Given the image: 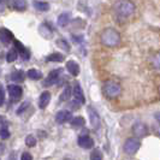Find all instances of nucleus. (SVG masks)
Listing matches in <instances>:
<instances>
[{
  "label": "nucleus",
  "instance_id": "1",
  "mask_svg": "<svg viewBox=\"0 0 160 160\" xmlns=\"http://www.w3.org/2000/svg\"><path fill=\"white\" fill-rule=\"evenodd\" d=\"M113 11L117 17L128 19L134 16L136 6L131 0H117L113 5Z\"/></svg>",
  "mask_w": 160,
  "mask_h": 160
},
{
  "label": "nucleus",
  "instance_id": "2",
  "mask_svg": "<svg viewBox=\"0 0 160 160\" xmlns=\"http://www.w3.org/2000/svg\"><path fill=\"white\" fill-rule=\"evenodd\" d=\"M120 34L114 28H105L100 34V41L105 47L114 48L118 47L120 43Z\"/></svg>",
  "mask_w": 160,
  "mask_h": 160
},
{
  "label": "nucleus",
  "instance_id": "3",
  "mask_svg": "<svg viewBox=\"0 0 160 160\" xmlns=\"http://www.w3.org/2000/svg\"><path fill=\"white\" fill-rule=\"evenodd\" d=\"M102 93L108 99H116L122 94V87L116 81H106L102 86Z\"/></svg>",
  "mask_w": 160,
  "mask_h": 160
},
{
  "label": "nucleus",
  "instance_id": "4",
  "mask_svg": "<svg viewBox=\"0 0 160 160\" xmlns=\"http://www.w3.org/2000/svg\"><path fill=\"white\" fill-rule=\"evenodd\" d=\"M140 147H141V141H140V138H137V137H130V138H128V140L124 142L123 151H124L125 154H128V155H134V154H136L137 151L140 149Z\"/></svg>",
  "mask_w": 160,
  "mask_h": 160
},
{
  "label": "nucleus",
  "instance_id": "5",
  "mask_svg": "<svg viewBox=\"0 0 160 160\" xmlns=\"http://www.w3.org/2000/svg\"><path fill=\"white\" fill-rule=\"evenodd\" d=\"M131 131H132L134 136L137 137V138H142V137H146L148 135V128H147V125L144 123H142V122H136L132 125Z\"/></svg>",
  "mask_w": 160,
  "mask_h": 160
},
{
  "label": "nucleus",
  "instance_id": "6",
  "mask_svg": "<svg viewBox=\"0 0 160 160\" xmlns=\"http://www.w3.org/2000/svg\"><path fill=\"white\" fill-rule=\"evenodd\" d=\"M63 70L62 69H57V70H53L48 73L47 78L43 81V86L45 87H51L53 84H56L59 82V78H60V75H62Z\"/></svg>",
  "mask_w": 160,
  "mask_h": 160
},
{
  "label": "nucleus",
  "instance_id": "7",
  "mask_svg": "<svg viewBox=\"0 0 160 160\" xmlns=\"http://www.w3.org/2000/svg\"><path fill=\"white\" fill-rule=\"evenodd\" d=\"M8 95L11 98V100L13 101H17L22 98V94H23V90L17 84H10L8 86Z\"/></svg>",
  "mask_w": 160,
  "mask_h": 160
},
{
  "label": "nucleus",
  "instance_id": "8",
  "mask_svg": "<svg viewBox=\"0 0 160 160\" xmlns=\"http://www.w3.org/2000/svg\"><path fill=\"white\" fill-rule=\"evenodd\" d=\"M88 113H89V120H90V124H92L93 129H99L100 128V124H101L99 113L96 112L93 107H88Z\"/></svg>",
  "mask_w": 160,
  "mask_h": 160
},
{
  "label": "nucleus",
  "instance_id": "9",
  "mask_svg": "<svg viewBox=\"0 0 160 160\" xmlns=\"http://www.w3.org/2000/svg\"><path fill=\"white\" fill-rule=\"evenodd\" d=\"M72 119V113L68 110H63V111H59L56 114V122L58 124H64L68 122H71Z\"/></svg>",
  "mask_w": 160,
  "mask_h": 160
},
{
  "label": "nucleus",
  "instance_id": "10",
  "mask_svg": "<svg viewBox=\"0 0 160 160\" xmlns=\"http://www.w3.org/2000/svg\"><path fill=\"white\" fill-rule=\"evenodd\" d=\"M13 40H15V36H13V34L10 32L8 29H6V28H1L0 29V41L2 43L8 45Z\"/></svg>",
  "mask_w": 160,
  "mask_h": 160
},
{
  "label": "nucleus",
  "instance_id": "11",
  "mask_svg": "<svg viewBox=\"0 0 160 160\" xmlns=\"http://www.w3.org/2000/svg\"><path fill=\"white\" fill-rule=\"evenodd\" d=\"M77 143H78V146L82 147V148L89 149V148H93L94 141H93V138H92L90 136H88V135H82V136L78 137Z\"/></svg>",
  "mask_w": 160,
  "mask_h": 160
},
{
  "label": "nucleus",
  "instance_id": "12",
  "mask_svg": "<svg viewBox=\"0 0 160 160\" xmlns=\"http://www.w3.org/2000/svg\"><path fill=\"white\" fill-rule=\"evenodd\" d=\"M72 95L75 98V100L78 102V104H84L86 102V99H84V94H83V90H82V87L77 83L73 89H72Z\"/></svg>",
  "mask_w": 160,
  "mask_h": 160
},
{
  "label": "nucleus",
  "instance_id": "13",
  "mask_svg": "<svg viewBox=\"0 0 160 160\" xmlns=\"http://www.w3.org/2000/svg\"><path fill=\"white\" fill-rule=\"evenodd\" d=\"M39 32L41 34V36L45 38V39H52V36H53V30L47 23L41 24L40 28H39Z\"/></svg>",
  "mask_w": 160,
  "mask_h": 160
},
{
  "label": "nucleus",
  "instance_id": "14",
  "mask_svg": "<svg viewBox=\"0 0 160 160\" xmlns=\"http://www.w3.org/2000/svg\"><path fill=\"white\" fill-rule=\"evenodd\" d=\"M49 101H51V93L49 92L41 93L40 99H39V107L41 110H45L48 106V104H49Z\"/></svg>",
  "mask_w": 160,
  "mask_h": 160
},
{
  "label": "nucleus",
  "instance_id": "15",
  "mask_svg": "<svg viewBox=\"0 0 160 160\" xmlns=\"http://www.w3.org/2000/svg\"><path fill=\"white\" fill-rule=\"evenodd\" d=\"M66 69H68V71L71 73L72 76H78V73H80V65L77 64L76 62H73V60H69L68 63H66Z\"/></svg>",
  "mask_w": 160,
  "mask_h": 160
},
{
  "label": "nucleus",
  "instance_id": "16",
  "mask_svg": "<svg viewBox=\"0 0 160 160\" xmlns=\"http://www.w3.org/2000/svg\"><path fill=\"white\" fill-rule=\"evenodd\" d=\"M15 47H16V49L21 53V56L23 57L25 60H28L29 59V56H30V52L27 49V48L24 47L23 45L19 42V41L15 40Z\"/></svg>",
  "mask_w": 160,
  "mask_h": 160
},
{
  "label": "nucleus",
  "instance_id": "17",
  "mask_svg": "<svg viewBox=\"0 0 160 160\" xmlns=\"http://www.w3.org/2000/svg\"><path fill=\"white\" fill-rule=\"evenodd\" d=\"M70 22V13H68V12H63V13H60L59 17H58V25H60V27H66L68 24Z\"/></svg>",
  "mask_w": 160,
  "mask_h": 160
},
{
  "label": "nucleus",
  "instance_id": "18",
  "mask_svg": "<svg viewBox=\"0 0 160 160\" xmlns=\"http://www.w3.org/2000/svg\"><path fill=\"white\" fill-rule=\"evenodd\" d=\"M34 8H36L38 11H42V12H46L49 10V4L46 1H39V0H35L34 1Z\"/></svg>",
  "mask_w": 160,
  "mask_h": 160
},
{
  "label": "nucleus",
  "instance_id": "19",
  "mask_svg": "<svg viewBox=\"0 0 160 160\" xmlns=\"http://www.w3.org/2000/svg\"><path fill=\"white\" fill-rule=\"evenodd\" d=\"M27 76L32 81H38L42 78V72L40 70H36V69H30L29 71L27 72Z\"/></svg>",
  "mask_w": 160,
  "mask_h": 160
},
{
  "label": "nucleus",
  "instance_id": "20",
  "mask_svg": "<svg viewBox=\"0 0 160 160\" xmlns=\"http://www.w3.org/2000/svg\"><path fill=\"white\" fill-rule=\"evenodd\" d=\"M72 95V89L70 86H66L65 89L63 90V93L60 94V98H59V100L60 101H68V100H70V98Z\"/></svg>",
  "mask_w": 160,
  "mask_h": 160
},
{
  "label": "nucleus",
  "instance_id": "21",
  "mask_svg": "<svg viewBox=\"0 0 160 160\" xmlns=\"http://www.w3.org/2000/svg\"><path fill=\"white\" fill-rule=\"evenodd\" d=\"M64 59L65 57L60 53H52L46 58L47 62H56V63H62V62H64Z\"/></svg>",
  "mask_w": 160,
  "mask_h": 160
},
{
  "label": "nucleus",
  "instance_id": "22",
  "mask_svg": "<svg viewBox=\"0 0 160 160\" xmlns=\"http://www.w3.org/2000/svg\"><path fill=\"white\" fill-rule=\"evenodd\" d=\"M13 8H16L17 11H25L28 8L27 0H13Z\"/></svg>",
  "mask_w": 160,
  "mask_h": 160
},
{
  "label": "nucleus",
  "instance_id": "23",
  "mask_svg": "<svg viewBox=\"0 0 160 160\" xmlns=\"http://www.w3.org/2000/svg\"><path fill=\"white\" fill-rule=\"evenodd\" d=\"M17 57H18V51L16 48H12V49L8 51V54H6V60H8V63H13L17 59Z\"/></svg>",
  "mask_w": 160,
  "mask_h": 160
},
{
  "label": "nucleus",
  "instance_id": "24",
  "mask_svg": "<svg viewBox=\"0 0 160 160\" xmlns=\"http://www.w3.org/2000/svg\"><path fill=\"white\" fill-rule=\"evenodd\" d=\"M151 63H152V66L155 70H160V52H157V53L153 54Z\"/></svg>",
  "mask_w": 160,
  "mask_h": 160
},
{
  "label": "nucleus",
  "instance_id": "25",
  "mask_svg": "<svg viewBox=\"0 0 160 160\" xmlns=\"http://www.w3.org/2000/svg\"><path fill=\"white\" fill-rule=\"evenodd\" d=\"M86 124V120L83 117H73L71 119V125L75 128H81Z\"/></svg>",
  "mask_w": 160,
  "mask_h": 160
},
{
  "label": "nucleus",
  "instance_id": "26",
  "mask_svg": "<svg viewBox=\"0 0 160 160\" xmlns=\"http://www.w3.org/2000/svg\"><path fill=\"white\" fill-rule=\"evenodd\" d=\"M25 78V73L23 71H15L12 75H11V80L15 81V82H22Z\"/></svg>",
  "mask_w": 160,
  "mask_h": 160
},
{
  "label": "nucleus",
  "instance_id": "27",
  "mask_svg": "<svg viewBox=\"0 0 160 160\" xmlns=\"http://www.w3.org/2000/svg\"><path fill=\"white\" fill-rule=\"evenodd\" d=\"M57 45L62 48L63 51H65V52H70V45H69L65 40H63V39H60V40L57 41Z\"/></svg>",
  "mask_w": 160,
  "mask_h": 160
},
{
  "label": "nucleus",
  "instance_id": "28",
  "mask_svg": "<svg viewBox=\"0 0 160 160\" xmlns=\"http://www.w3.org/2000/svg\"><path fill=\"white\" fill-rule=\"evenodd\" d=\"M90 160H102V154L99 149H94L90 153Z\"/></svg>",
  "mask_w": 160,
  "mask_h": 160
},
{
  "label": "nucleus",
  "instance_id": "29",
  "mask_svg": "<svg viewBox=\"0 0 160 160\" xmlns=\"http://www.w3.org/2000/svg\"><path fill=\"white\" fill-rule=\"evenodd\" d=\"M25 144L28 147H34L36 144V138L32 136V135H28V136L25 137Z\"/></svg>",
  "mask_w": 160,
  "mask_h": 160
},
{
  "label": "nucleus",
  "instance_id": "30",
  "mask_svg": "<svg viewBox=\"0 0 160 160\" xmlns=\"http://www.w3.org/2000/svg\"><path fill=\"white\" fill-rule=\"evenodd\" d=\"M0 137L2 140H6L10 137V131L8 130V128H1L0 129Z\"/></svg>",
  "mask_w": 160,
  "mask_h": 160
},
{
  "label": "nucleus",
  "instance_id": "31",
  "mask_svg": "<svg viewBox=\"0 0 160 160\" xmlns=\"http://www.w3.org/2000/svg\"><path fill=\"white\" fill-rule=\"evenodd\" d=\"M5 101V90L2 88V84H0V106Z\"/></svg>",
  "mask_w": 160,
  "mask_h": 160
},
{
  "label": "nucleus",
  "instance_id": "32",
  "mask_svg": "<svg viewBox=\"0 0 160 160\" xmlns=\"http://www.w3.org/2000/svg\"><path fill=\"white\" fill-rule=\"evenodd\" d=\"M28 106H29V102H28V101L23 102V104H22V106H21V107L17 110V114H21L22 112H24V111H25V108H27Z\"/></svg>",
  "mask_w": 160,
  "mask_h": 160
},
{
  "label": "nucleus",
  "instance_id": "33",
  "mask_svg": "<svg viewBox=\"0 0 160 160\" xmlns=\"http://www.w3.org/2000/svg\"><path fill=\"white\" fill-rule=\"evenodd\" d=\"M21 160H32V155L30 153L24 152L23 154H22V157H21Z\"/></svg>",
  "mask_w": 160,
  "mask_h": 160
},
{
  "label": "nucleus",
  "instance_id": "34",
  "mask_svg": "<svg viewBox=\"0 0 160 160\" xmlns=\"http://www.w3.org/2000/svg\"><path fill=\"white\" fill-rule=\"evenodd\" d=\"M4 124H6V120H5V118L2 116H0V129L6 128V127H4Z\"/></svg>",
  "mask_w": 160,
  "mask_h": 160
},
{
  "label": "nucleus",
  "instance_id": "35",
  "mask_svg": "<svg viewBox=\"0 0 160 160\" xmlns=\"http://www.w3.org/2000/svg\"><path fill=\"white\" fill-rule=\"evenodd\" d=\"M5 10V4L2 1H0V12H2Z\"/></svg>",
  "mask_w": 160,
  "mask_h": 160
},
{
  "label": "nucleus",
  "instance_id": "36",
  "mask_svg": "<svg viewBox=\"0 0 160 160\" xmlns=\"http://www.w3.org/2000/svg\"><path fill=\"white\" fill-rule=\"evenodd\" d=\"M154 117H155V119L158 120V122H160V111L155 113V116H154Z\"/></svg>",
  "mask_w": 160,
  "mask_h": 160
},
{
  "label": "nucleus",
  "instance_id": "37",
  "mask_svg": "<svg viewBox=\"0 0 160 160\" xmlns=\"http://www.w3.org/2000/svg\"><path fill=\"white\" fill-rule=\"evenodd\" d=\"M157 135H158V136H160V129L158 130V131H157Z\"/></svg>",
  "mask_w": 160,
  "mask_h": 160
},
{
  "label": "nucleus",
  "instance_id": "38",
  "mask_svg": "<svg viewBox=\"0 0 160 160\" xmlns=\"http://www.w3.org/2000/svg\"><path fill=\"white\" fill-rule=\"evenodd\" d=\"M0 75H1V69H0Z\"/></svg>",
  "mask_w": 160,
  "mask_h": 160
},
{
  "label": "nucleus",
  "instance_id": "39",
  "mask_svg": "<svg viewBox=\"0 0 160 160\" xmlns=\"http://www.w3.org/2000/svg\"><path fill=\"white\" fill-rule=\"evenodd\" d=\"M65 160H72V159H65Z\"/></svg>",
  "mask_w": 160,
  "mask_h": 160
},
{
  "label": "nucleus",
  "instance_id": "40",
  "mask_svg": "<svg viewBox=\"0 0 160 160\" xmlns=\"http://www.w3.org/2000/svg\"><path fill=\"white\" fill-rule=\"evenodd\" d=\"M8 1H11V0H8Z\"/></svg>",
  "mask_w": 160,
  "mask_h": 160
},
{
  "label": "nucleus",
  "instance_id": "41",
  "mask_svg": "<svg viewBox=\"0 0 160 160\" xmlns=\"http://www.w3.org/2000/svg\"><path fill=\"white\" fill-rule=\"evenodd\" d=\"M0 1H2V0H0Z\"/></svg>",
  "mask_w": 160,
  "mask_h": 160
}]
</instances>
